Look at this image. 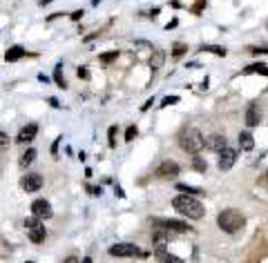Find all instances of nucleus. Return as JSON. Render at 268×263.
Returning <instances> with one entry per match:
<instances>
[{"instance_id":"28","label":"nucleus","mask_w":268,"mask_h":263,"mask_svg":"<svg viewBox=\"0 0 268 263\" xmlns=\"http://www.w3.org/2000/svg\"><path fill=\"white\" fill-rule=\"evenodd\" d=\"M192 165H195V170H199V172H206V161H201L199 156H195V161H192Z\"/></svg>"},{"instance_id":"33","label":"nucleus","mask_w":268,"mask_h":263,"mask_svg":"<svg viewBox=\"0 0 268 263\" xmlns=\"http://www.w3.org/2000/svg\"><path fill=\"white\" fill-rule=\"evenodd\" d=\"M65 263H78V259H76V257H69V259H67V261H65Z\"/></svg>"},{"instance_id":"26","label":"nucleus","mask_w":268,"mask_h":263,"mask_svg":"<svg viewBox=\"0 0 268 263\" xmlns=\"http://www.w3.org/2000/svg\"><path fill=\"white\" fill-rule=\"evenodd\" d=\"M9 147V136H7L5 132H0V152H5Z\"/></svg>"},{"instance_id":"29","label":"nucleus","mask_w":268,"mask_h":263,"mask_svg":"<svg viewBox=\"0 0 268 263\" xmlns=\"http://www.w3.org/2000/svg\"><path fill=\"white\" fill-rule=\"evenodd\" d=\"M175 103H179V96H166L163 103H161V107H168V105H175Z\"/></svg>"},{"instance_id":"20","label":"nucleus","mask_w":268,"mask_h":263,"mask_svg":"<svg viewBox=\"0 0 268 263\" xmlns=\"http://www.w3.org/2000/svg\"><path fill=\"white\" fill-rule=\"evenodd\" d=\"M161 65H163V52H161V49H154V52H152V58H150L152 72H156Z\"/></svg>"},{"instance_id":"16","label":"nucleus","mask_w":268,"mask_h":263,"mask_svg":"<svg viewBox=\"0 0 268 263\" xmlns=\"http://www.w3.org/2000/svg\"><path fill=\"white\" fill-rule=\"evenodd\" d=\"M239 147L244 152H250L255 147V141H253V134H250V132H241V134H239Z\"/></svg>"},{"instance_id":"30","label":"nucleus","mask_w":268,"mask_h":263,"mask_svg":"<svg viewBox=\"0 0 268 263\" xmlns=\"http://www.w3.org/2000/svg\"><path fill=\"white\" fill-rule=\"evenodd\" d=\"M114 136H117V127H110V147L117 145V141H114Z\"/></svg>"},{"instance_id":"17","label":"nucleus","mask_w":268,"mask_h":263,"mask_svg":"<svg viewBox=\"0 0 268 263\" xmlns=\"http://www.w3.org/2000/svg\"><path fill=\"white\" fill-rule=\"evenodd\" d=\"M168 239H170V232H168V230H161V228H156L154 237H152V241H154V245H156V248H163V245L168 243Z\"/></svg>"},{"instance_id":"23","label":"nucleus","mask_w":268,"mask_h":263,"mask_svg":"<svg viewBox=\"0 0 268 263\" xmlns=\"http://www.w3.org/2000/svg\"><path fill=\"white\" fill-rule=\"evenodd\" d=\"M204 52H210V54H217V56H226V49L224 47H217V45H204Z\"/></svg>"},{"instance_id":"12","label":"nucleus","mask_w":268,"mask_h":263,"mask_svg":"<svg viewBox=\"0 0 268 263\" xmlns=\"http://www.w3.org/2000/svg\"><path fill=\"white\" fill-rule=\"evenodd\" d=\"M36 134H38V125L36 123H30V125H25L23 130L18 132V136H16V141L18 143H30L36 138Z\"/></svg>"},{"instance_id":"27","label":"nucleus","mask_w":268,"mask_h":263,"mask_svg":"<svg viewBox=\"0 0 268 263\" xmlns=\"http://www.w3.org/2000/svg\"><path fill=\"white\" fill-rule=\"evenodd\" d=\"M117 56H119L117 49H114V52H110V54H103V56H101V63H105V65H107V63H112V60L117 58Z\"/></svg>"},{"instance_id":"19","label":"nucleus","mask_w":268,"mask_h":263,"mask_svg":"<svg viewBox=\"0 0 268 263\" xmlns=\"http://www.w3.org/2000/svg\"><path fill=\"white\" fill-rule=\"evenodd\" d=\"M244 72H246V74H262V76H268V65H264V63H253V65H248Z\"/></svg>"},{"instance_id":"7","label":"nucleus","mask_w":268,"mask_h":263,"mask_svg":"<svg viewBox=\"0 0 268 263\" xmlns=\"http://www.w3.org/2000/svg\"><path fill=\"white\" fill-rule=\"evenodd\" d=\"M20 187L25 192H38L43 187V176L40 174H25L23 181H20Z\"/></svg>"},{"instance_id":"31","label":"nucleus","mask_w":268,"mask_h":263,"mask_svg":"<svg viewBox=\"0 0 268 263\" xmlns=\"http://www.w3.org/2000/svg\"><path fill=\"white\" fill-rule=\"evenodd\" d=\"M89 74H88V69L85 67H78V78H88Z\"/></svg>"},{"instance_id":"3","label":"nucleus","mask_w":268,"mask_h":263,"mask_svg":"<svg viewBox=\"0 0 268 263\" xmlns=\"http://www.w3.org/2000/svg\"><path fill=\"white\" fill-rule=\"evenodd\" d=\"M217 223H219V228L224 230V232L235 234V232H239V230L246 225V216L241 214L239 210L230 208V210H224V212H219V216H217Z\"/></svg>"},{"instance_id":"32","label":"nucleus","mask_w":268,"mask_h":263,"mask_svg":"<svg viewBox=\"0 0 268 263\" xmlns=\"http://www.w3.org/2000/svg\"><path fill=\"white\" fill-rule=\"evenodd\" d=\"M78 18H83V9H78V11H72V20H78Z\"/></svg>"},{"instance_id":"6","label":"nucleus","mask_w":268,"mask_h":263,"mask_svg":"<svg viewBox=\"0 0 268 263\" xmlns=\"http://www.w3.org/2000/svg\"><path fill=\"white\" fill-rule=\"evenodd\" d=\"M31 212H34L36 219H49V216L54 214L52 212V203L45 199H36L34 203H31Z\"/></svg>"},{"instance_id":"11","label":"nucleus","mask_w":268,"mask_h":263,"mask_svg":"<svg viewBox=\"0 0 268 263\" xmlns=\"http://www.w3.org/2000/svg\"><path fill=\"white\" fill-rule=\"evenodd\" d=\"M204 147H208V150H212V152H221V150H226V147H228V143H226L224 134H212V136L206 138Z\"/></svg>"},{"instance_id":"2","label":"nucleus","mask_w":268,"mask_h":263,"mask_svg":"<svg viewBox=\"0 0 268 263\" xmlns=\"http://www.w3.org/2000/svg\"><path fill=\"white\" fill-rule=\"evenodd\" d=\"M204 143H206V138L197 127H185L179 134V145H181V150L188 152V154H199V152L204 150Z\"/></svg>"},{"instance_id":"13","label":"nucleus","mask_w":268,"mask_h":263,"mask_svg":"<svg viewBox=\"0 0 268 263\" xmlns=\"http://www.w3.org/2000/svg\"><path fill=\"white\" fill-rule=\"evenodd\" d=\"M156 225H159L161 230H168V232H185L188 230V225L183 223V221H156Z\"/></svg>"},{"instance_id":"14","label":"nucleus","mask_w":268,"mask_h":263,"mask_svg":"<svg viewBox=\"0 0 268 263\" xmlns=\"http://www.w3.org/2000/svg\"><path fill=\"white\" fill-rule=\"evenodd\" d=\"M154 257H156V261H159V263H183V259H179L177 254L168 252L166 248H156Z\"/></svg>"},{"instance_id":"35","label":"nucleus","mask_w":268,"mask_h":263,"mask_svg":"<svg viewBox=\"0 0 268 263\" xmlns=\"http://www.w3.org/2000/svg\"><path fill=\"white\" fill-rule=\"evenodd\" d=\"M30 263H31V261H30Z\"/></svg>"},{"instance_id":"9","label":"nucleus","mask_w":268,"mask_h":263,"mask_svg":"<svg viewBox=\"0 0 268 263\" xmlns=\"http://www.w3.org/2000/svg\"><path fill=\"white\" fill-rule=\"evenodd\" d=\"M177 174H179V165L175 161H163L156 167V176H161V179H175Z\"/></svg>"},{"instance_id":"34","label":"nucleus","mask_w":268,"mask_h":263,"mask_svg":"<svg viewBox=\"0 0 268 263\" xmlns=\"http://www.w3.org/2000/svg\"><path fill=\"white\" fill-rule=\"evenodd\" d=\"M78 263H92V259H89V257H85L83 261H78Z\"/></svg>"},{"instance_id":"10","label":"nucleus","mask_w":268,"mask_h":263,"mask_svg":"<svg viewBox=\"0 0 268 263\" xmlns=\"http://www.w3.org/2000/svg\"><path fill=\"white\" fill-rule=\"evenodd\" d=\"M259 121H262V107L257 103H250L248 109H246V125L248 127H257Z\"/></svg>"},{"instance_id":"1","label":"nucleus","mask_w":268,"mask_h":263,"mask_svg":"<svg viewBox=\"0 0 268 263\" xmlns=\"http://www.w3.org/2000/svg\"><path fill=\"white\" fill-rule=\"evenodd\" d=\"M172 208L179 212V214L188 216V219H204L206 210L195 196H188V194H181L172 201Z\"/></svg>"},{"instance_id":"4","label":"nucleus","mask_w":268,"mask_h":263,"mask_svg":"<svg viewBox=\"0 0 268 263\" xmlns=\"http://www.w3.org/2000/svg\"><path fill=\"white\" fill-rule=\"evenodd\" d=\"M25 228H27V237H30V241H34V243H43L45 237H47L45 225L40 223V219H36V216H31V219L25 221Z\"/></svg>"},{"instance_id":"5","label":"nucleus","mask_w":268,"mask_h":263,"mask_svg":"<svg viewBox=\"0 0 268 263\" xmlns=\"http://www.w3.org/2000/svg\"><path fill=\"white\" fill-rule=\"evenodd\" d=\"M110 254H112V257H139L141 250L134 243H117L110 248Z\"/></svg>"},{"instance_id":"8","label":"nucleus","mask_w":268,"mask_h":263,"mask_svg":"<svg viewBox=\"0 0 268 263\" xmlns=\"http://www.w3.org/2000/svg\"><path fill=\"white\" fill-rule=\"evenodd\" d=\"M235 161H237V152L230 150V147H226V150L219 152V163H217V165H219L221 172H228L230 167L235 165Z\"/></svg>"},{"instance_id":"24","label":"nucleus","mask_w":268,"mask_h":263,"mask_svg":"<svg viewBox=\"0 0 268 263\" xmlns=\"http://www.w3.org/2000/svg\"><path fill=\"white\" fill-rule=\"evenodd\" d=\"M185 52H188V45L183 43H175V47H172V56H183Z\"/></svg>"},{"instance_id":"21","label":"nucleus","mask_w":268,"mask_h":263,"mask_svg":"<svg viewBox=\"0 0 268 263\" xmlns=\"http://www.w3.org/2000/svg\"><path fill=\"white\" fill-rule=\"evenodd\" d=\"M177 190H179V192H185L188 196L204 194V190H201V187H192V185H185V183H179V185H177Z\"/></svg>"},{"instance_id":"15","label":"nucleus","mask_w":268,"mask_h":263,"mask_svg":"<svg viewBox=\"0 0 268 263\" xmlns=\"http://www.w3.org/2000/svg\"><path fill=\"white\" fill-rule=\"evenodd\" d=\"M25 54H27V52H25V49L20 47V45H16V47L7 49V54H5V60H7V63H16V60H20V58H23Z\"/></svg>"},{"instance_id":"22","label":"nucleus","mask_w":268,"mask_h":263,"mask_svg":"<svg viewBox=\"0 0 268 263\" xmlns=\"http://www.w3.org/2000/svg\"><path fill=\"white\" fill-rule=\"evenodd\" d=\"M34 158H36V150H27L23 156H20V167L31 165V163H34Z\"/></svg>"},{"instance_id":"18","label":"nucleus","mask_w":268,"mask_h":263,"mask_svg":"<svg viewBox=\"0 0 268 263\" xmlns=\"http://www.w3.org/2000/svg\"><path fill=\"white\" fill-rule=\"evenodd\" d=\"M54 80H56V85L59 87H67V80H65V76H63V63H59L56 67H54Z\"/></svg>"},{"instance_id":"25","label":"nucleus","mask_w":268,"mask_h":263,"mask_svg":"<svg viewBox=\"0 0 268 263\" xmlns=\"http://www.w3.org/2000/svg\"><path fill=\"white\" fill-rule=\"evenodd\" d=\"M137 134H139L137 125H130V127L125 130V141H134V138H137Z\"/></svg>"}]
</instances>
